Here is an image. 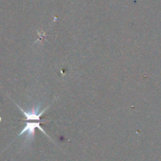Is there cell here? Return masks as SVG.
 <instances>
[{
  "instance_id": "obj_1",
  "label": "cell",
  "mask_w": 161,
  "mask_h": 161,
  "mask_svg": "<svg viewBox=\"0 0 161 161\" xmlns=\"http://www.w3.org/2000/svg\"><path fill=\"white\" fill-rule=\"evenodd\" d=\"M39 129V130H41L42 133H43L44 135H47V138H50V137L48 136L47 133H46L45 130L42 128L40 125V122L39 121H36V122H29L25 124V126L24 127V128L22 129V130L20 131V133L18 135V137L21 136V135H25V138H26V141H32L35 138V133H36V129Z\"/></svg>"
}]
</instances>
